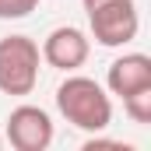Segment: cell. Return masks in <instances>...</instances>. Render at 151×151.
Returning a JSON list of instances; mask_svg holds the SVG:
<instances>
[{"label": "cell", "mask_w": 151, "mask_h": 151, "mask_svg": "<svg viewBox=\"0 0 151 151\" xmlns=\"http://www.w3.org/2000/svg\"><path fill=\"white\" fill-rule=\"evenodd\" d=\"M42 60L49 63V67H56V70H77V67H84V60H88V53H91V42L88 35L74 28V25H60V28H53L46 42H42Z\"/></svg>", "instance_id": "obj_5"}, {"label": "cell", "mask_w": 151, "mask_h": 151, "mask_svg": "<svg viewBox=\"0 0 151 151\" xmlns=\"http://www.w3.org/2000/svg\"><path fill=\"white\" fill-rule=\"evenodd\" d=\"M106 84L119 99H127V95H134L141 88H151V56H144V53H123L119 60L109 63Z\"/></svg>", "instance_id": "obj_6"}, {"label": "cell", "mask_w": 151, "mask_h": 151, "mask_svg": "<svg viewBox=\"0 0 151 151\" xmlns=\"http://www.w3.org/2000/svg\"><path fill=\"white\" fill-rule=\"evenodd\" d=\"M39 42L28 35L0 39V91L4 95H32L39 84Z\"/></svg>", "instance_id": "obj_2"}, {"label": "cell", "mask_w": 151, "mask_h": 151, "mask_svg": "<svg viewBox=\"0 0 151 151\" xmlns=\"http://www.w3.org/2000/svg\"><path fill=\"white\" fill-rule=\"evenodd\" d=\"M123 113L130 116L134 123H151V88H141V91H134V95H127L123 99Z\"/></svg>", "instance_id": "obj_7"}, {"label": "cell", "mask_w": 151, "mask_h": 151, "mask_svg": "<svg viewBox=\"0 0 151 151\" xmlns=\"http://www.w3.org/2000/svg\"><path fill=\"white\" fill-rule=\"evenodd\" d=\"M42 0H0V21H14V18H28Z\"/></svg>", "instance_id": "obj_8"}, {"label": "cell", "mask_w": 151, "mask_h": 151, "mask_svg": "<svg viewBox=\"0 0 151 151\" xmlns=\"http://www.w3.org/2000/svg\"><path fill=\"white\" fill-rule=\"evenodd\" d=\"M88 14V28L99 46H127L137 39V28H141V18H137V7L134 0H113V4H102L95 11H84Z\"/></svg>", "instance_id": "obj_3"}, {"label": "cell", "mask_w": 151, "mask_h": 151, "mask_svg": "<svg viewBox=\"0 0 151 151\" xmlns=\"http://www.w3.org/2000/svg\"><path fill=\"white\" fill-rule=\"evenodd\" d=\"M84 4V11H95V7H102V4H113V0H81Z\"/></svg>", "instance_id": "obj_9"}, {"label": "cell", "mask_w": 151, "mask_h": 151, "mask_svg": "<svg viewBox=\"0 0 151 151\" xmlns=\"http://www.w3.org/2000/svg\"><path fill=\"white\" fill-rule=\"evenodd\" d=\"M56 109H60V116L70 127L84 130V134H102L113 123V99H109V91L95 77H84V74H70L56 88Z\"/></svg>", "instance_id": "obj_1"}, {"label": "cell", "mask_w": 151, "mask_h": 151, "mask_svg": "<svg viewBox=\"0 0 151 151\" xmlns=\"http://www.w3.org/2000/svg\"><path fill=\"white\" fill-rule=\"evenodd\" d=\"M0 148H4V137H0Z\"/></svg>", "instance_id": "obj_10"}, {"label": "cell", "mask_w": 151, "mask_h": 151, "mask_svg": "<svg viewBox=\"0 0 151 151\" xmlns=\"http://www.w3.org/2000/svg\"><path fill=\"white\" fill-rule=\"evenodd\" d=\"M7 141L18 151H46L53 144V119L42 106H18L7 116Z\"/></svg>", "instance_id": "obj_4"}]
</instances>
